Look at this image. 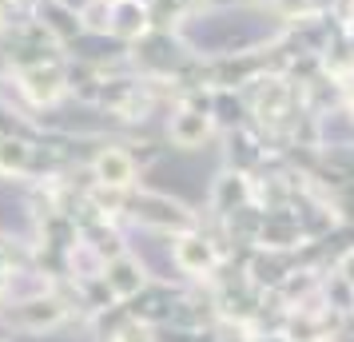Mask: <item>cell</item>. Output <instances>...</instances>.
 <instances>
[{"label": "cell", "instance_id": "6da1fadb", "mask_svg": "<svg viewBox=\"0 0 354 342\" xmlns=\"http://www.w3.org/2000/svg\"><path fill=\"white\" fill-rule=\"evenodd\" d=\"M100 171H104V175L112 171V175H115L112 183H124V180H128V163L120 160V155H104V160H100Z\"/></svg>", "mask_w": 354, "mask_h": 342}]
</instances>
